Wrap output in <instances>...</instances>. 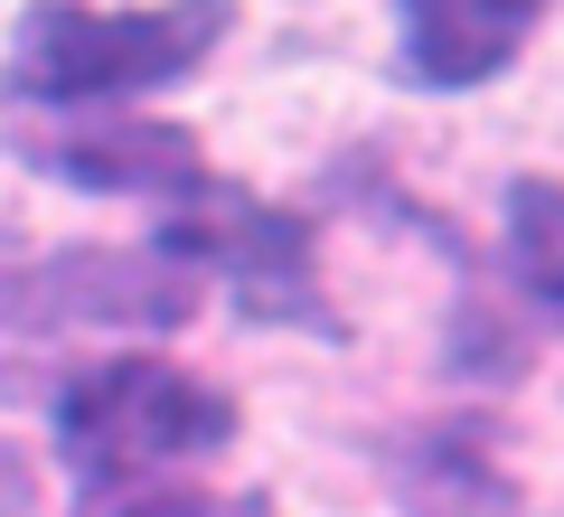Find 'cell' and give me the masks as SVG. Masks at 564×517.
Masks as SVG:
<instances>
[{
    "mask_svg": "<svg viewBox=\"0 0 564 517\" xmlns=\"http://www.w3.org/2000/svg\"><path fill=\"white\" fill-rule=\"evenodd\" d=\"M236 29V0H151V10H104V0H29L0 95L10 104H122L161 95V85L198 76L217 57V39Z\"/></svg>",
    "mask_w": 564,
    "mask_h": 517,
    "instance_id": "1",
    "label": "cell"
},
{
    "mask_svg": "<svg viewBox=\"0 0 564 517\" xmlns=\"http://www.w3.org/2000/svg\"><path fill=\"white\" fill-rule=\"evenodd\" d=\"M226 442H236V396L170 358H104L57 396V461L95 498L188 471Z\"/></svg>",
    "mask_w": 564,
    "mask_h": 517,
    "instance_id": "2",
    "label": "cell"
},
{
    "mask_svg": "<svg viewBox=\"0 0 564 517\" xmlns=\"http://www.w3.org/2000/svg\"><path fill=\"white\" fill-rule=\"evenodd\" d=\"M161 255L188 263L198 282L217 273L226 292H236V311H254V320L339 338V311L321 301V263H311V226L292 217V207L254 198V189L207 180L198 198H180L170 226H161Z\"/></svg>",
    "mask_w": 564,
    "mask_h": 517,
    "instance_id": "3",
    "label": "cell"
},
{
    "mask_svg": "<svg viewBox=\"0 0 564 517\" xmlns=\"http://www.w3.org/2000/svg\"><path fill=\"white\" fill-rule=\"evenodd\" d=\"M198 311V273L161 245H57L0 282V320L39 338L76 330H180Z\"/></svg>",
    "mask_w": 564,
    "mask_h": 517,
    "instance_id": "4",
    "label": "cell"
},
{
    "mask_svg": "<svg viewBox=\"0 0 564 517\" xmlns=\"http://www.w3.org/2000/svg\"><path fill=\"white\" fill-rule=\"evenodd\" d=\"M20 151L66 189L151 198V207H180V198H198L217 180L198 132H180V122H66V132H20Z\"/></svg>",
    "mask_w": 564,
    "mask_h": 517,
    "instance_id": "5",
    "label": "cell"
},
{
    "mask_svg": "<svg viewBox=\"0 0 564 517\" xmlns=\"http://www.w3.org/2000/svg\"><path fill=\"white\" fill-rule=\"evenodd\" d=\"M545 0H404V76L433 95L489 85L527 47Z\"/></svg>",
    "mask_w": 564,
    "mask_h": 517,
    "instance_id": "6",
    "label": "cell"
},
{
    "mask_svg": "<svg viewBox=\"0 0 564 517\" xmlns=\"http://www.w3.org/2000/svg\"><path fill=\"white\" fill-rule=\"evenodd\" d=\"M404 498L423 517H499L508 508V480L489 461L480 423H452V433H423V471H404Z\"/></svg>",
    "mask_w": 564,
    "mask_h": 517,
    "instance_id": "7",
    "label": "cell"
},
{
    "mask_svg": "<svg viewBox=\"0 0 564 517\" xmlns=\"http://www.w3.org/2000/svg\"><path fill=\"white\" fill-rule=\"evenodd\" d=\"M122 517H273V498L263 489H236V498H217V489H141Z\"/></svg>",
    "mask_w": 564,
    "mask_h": 517,
    "instance_id": "8",
    "label": "cell"
},
{
    "mask_svg": "<svg viewBox=\"0 0 564 517\" xmlns=\"http://www.w3.org/2000/svg\"><path fill=\"white\" fill-rule=\"evenodd\" d=\"M29 508H39V471H29V452L0 442V517H29Z\"/></svg>",
    "mask_w": 564,
    "mask_h": 517,
    "instance_id": "9",
    "label": "cell"
},
{
    "mask_svg": "<svg viewBox=\"0 0 564 517\" xmlns=\"http://www.w3.org/2000/svg\"><path fill=\"white\" fill-rule=\"evenodd\" d=\"M527 292H536L545 311H564V263H555V273H545V282H527Z\"/></svg>",
    "mask_w": 564,
    "mask_h": 517,
    "instance_id": "10",
    "label": "cell"
}]
</instances>
